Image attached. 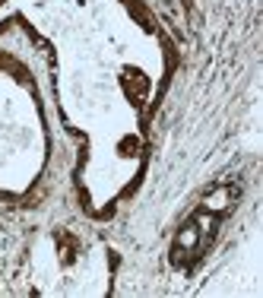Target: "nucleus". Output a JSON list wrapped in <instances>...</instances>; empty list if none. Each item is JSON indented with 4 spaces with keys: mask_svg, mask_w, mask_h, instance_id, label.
I'll return each mask as SVG.
<instances>
[{
    "mask_svg": "<svg viewBox=\"0 0 263 298\" xmlns=\"http://www.w3.org/2000/svg\"><path fill=\"white\" fill-rule=\"evenodd\" d=\"M194 225H197V232H212V229H216V219H212V216H197Z\"/></svg>",
    "mask_w": 263,
    "mask_h": 298,
    "instance_id": "nucleus-3",
    "label": "nucleus"
},
{
    "mask_svg": "<svg viewBox=\"0 0 263 298\" xmlns=\"http://www.w3.org/2000/svg\"><path fill=\"white\" fill-rule=\"evenodd\" d=\"M229 203H232V190L229 187L212 190V194H206V200H203L206 212H222V209H229Z\"/></svg>",
    "mask_w": 263,
    "mask_h": 298,
    "instance_id": "nucleus-1",
    "label": "nucleus"
},
{
    "mask_svg": "<svg viewBox=\"0 0 263 298\" xmlns=\"http://www.w3.org/2000/svg\"><path fill=\"white\" fill-rule=\"evenodd\" d=\"M200 241V232H197V225L190 222L181 229V235H178V251H187V254H194V247Z\"/></svg>",
    "mask_w": 263,
    "mask_h": 298,
    "instance_id": "nucleus-2",
    "label": "nucleus"
}]
</instances>
